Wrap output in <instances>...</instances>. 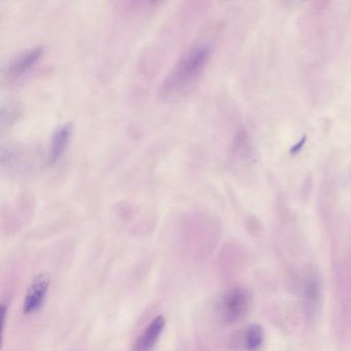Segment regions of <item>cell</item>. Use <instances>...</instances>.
<instances>
[{"mask_svg": "<svg viewBox=\"0 0 351 351\" xmlns=\"http://www.w3.org/2000/svg\"><path fill=\"white\" fill-rule=\"evenodd\" d=\"M210 46L205 43L189 49L162 83V95L165 97L178 95L192 87L202 75L210 58Z\"/></svg>", "mask_w": 351, "mask_h": 351, "instance_id": "cell-1", "label": "cell"}, {"mask_svg": "<svg viewBox=\"0 0 351 351\" xmlns=\"http://www.w3.org/2000/svg\"><path fill=\"white\" fill-rule=\"evenodd\" d=\"M252 295L245 287H237L223 293L217 306V316L223 324H232L243 319L250 310Z\"/></svg>", "mask_w": 351, "mask_h": 351, "instance_id": "cell-2", "label": "cell"}, {"mask_svg": "<svg viewBox=\"0 0 351 351\" xmlns=\"http://www.w3.org/2000/svg\"><path fill=\"white\" fill-rule=\"evenodd\" d=\"M304 309L306 318L314 322L319 315L322 304V285L320 277L316 273H309L304 281Z\"/></svg>", "mask_w": 351, "mask_h": 351, "instance_id": "cell-3", "label": "cell"}, {"mask_svg": "<svg viewBox=\"0 0 351 351\" xmlns=\"http://www.w3.org/2000/svg\"><path fill=\"white\" fill-rule=\"evenodd\" d=\"M50 287V276L46 273L38 275L28 287L23 302L24 314H32L40 309Z\"/></svg>", "mask_w": 351, "mask_h": 351, "instance_id": "cell-4", "label": "cell"}, {"mask_svg": "<svg viewBox=\"0 0 351 351\" xmlns=\"http://www.w3.org/2000/svg\"><path fill=\"white\" fill-rule=\"evenodd\" d=\"M44 52L43 47H36L30 49L27 52L22 53L8 65V75L12 77H23L38 64Z\"/></svg>", "mask_w": 351, "mask_h": 351, "instance_id": "cell-5", "label": "cell"}, {"mask_svg": "<svg viewBox=\"0 0 351 351\" xmlns=\"http://www.w3.org/2000/svg\"><path fill=\"white\" fill-rule=\"evenodd\" d=\"M165 328V318L156 316L135 342L133 351H151Z\"/></svg>", "mask_w": 351, "mask_h": 351, "instance_id": "cell-6", "label": "cell"}, {"mask_svg": "<svg viewBox=\"0 0 351 351\" xmlns=\"http://www.w3.org/2000/svg\"><path fill=\"white\" fill-rule=\"evenodd\" d=\"M73 134V126L71 124H65L59 127L52 137L49 161L51 164H56L60 160L71 141Z\"/></svg>", "mask_w": 351, "mask_h": 351, "instance_id": "cell-7", "label": "cell"}, {"mask_svg": "<svg viewBox=\"0 0 351 351\" xmlns=\"http://www.w3.org/2000/svg\"><path fill=\"white\" fill-rule=\"evenodd\" d=\"M265 335L262 326L252 324L242 332L240 342L246 351H258L264 343Z\"/></svg>", "mask_w": 351, "mask_h": 351, "instance_id": "cell-8", "label": "cell"}]
</instances>
